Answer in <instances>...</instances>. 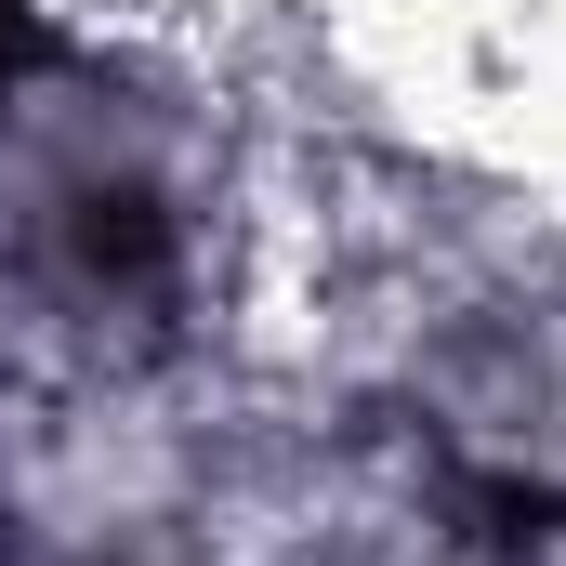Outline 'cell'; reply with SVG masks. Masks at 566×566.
Listing matches in <instances>:
<instances>
[{
  "instance_id": "1",
  "label": "cell",
  "mask_w": 566,
  "mask_h": 566,
  "mask_svg": "<svg viewBox=\"0 0 566 566\" xmlns=\"http://www.w3.org/2000/svg\"><path fill=\"white\" fill-rule=\"evenodd\" d=\"M27 40H40V27H27V0H0V53H27Z\"/></svg>"
}]
</instances>
